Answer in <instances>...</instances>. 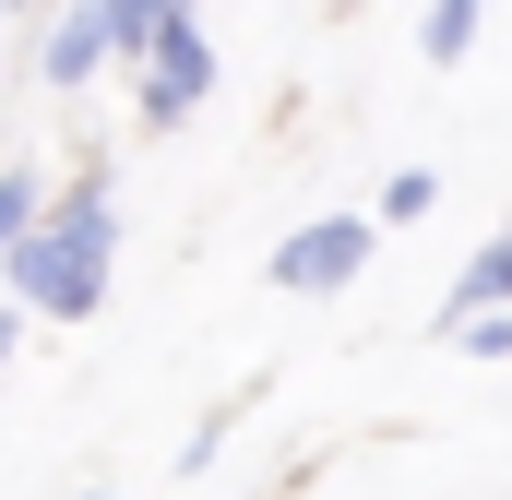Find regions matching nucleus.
<instances>
[{"instance_id": "1", "label": "nucleus", "mask_w": 512, "mask_h": 500, "mask_svg": "<svg viewBox=\"0 0 512 500\" xmlns=\"http://www.w3.org/2000/svg\"><path fill=\"white\" fill-rule=\"evenodd\" d=\"M0 274H12V298L36 322H96L108 274H120V203H108V179H72L60 203H36V227L12 239Z\"/></svg>"}, {"instance_id": "2", "label": "nucleus", "mask_w": 512, "mask_h": 500, "mask_svg": "<svg viewBox=\"0 0 512 500\" xmlns=\"http://www.w3.org/2000/svg\"><path fill=\"white\" fill-rule=\"evenodd\" d=\"M203 96H215V36H203V12H167V0H155V48H143V120L179 131Z\"/></svg>"}, {"instance_id": "3", "label": "nucleus", "mask_w": 512, "mask_h": 500, "mask_svg": "<svg viewBox=\"0 0 512 500\" xmlns=\"http://www.w3.org/2000/svg\"><path fill=\"white\" fill-rule=\"evenodd\" d=\"M346 274H370V215H310L298 239H274V286L298 298H334Z\"/></svg>"}, {"instance_id": "4", "label": "nucleus", "mask_w": 512, "mask_h": 500, "mask_svg": "<svg viewBox=\"0 0 512 500\" xmlns=\"http://www.w3.org/2000/svg\"><path fill=\"white\" fill-rule=\"evenodd\" d=\"M501 310H512V227L477 250L465 274H453V298H441V334H465V322H501Z\"/></svg>"}, {"instance_id": "5", "label": "nucleus", "mask_w": 512, "mask_h": 500, "mask_svg": "<svg viewBox=\"0 0 512 500\" xmlns=\"http://www.w3.org/2000/svg\"><path fill=\"white\" fill-rule=\"evenodd\" d=\"M477 36H489V12H477V0H441V12L417 24V48H429V60H465Z\"/></svg>"}, {"instance_id": "6", "label": "nucleus", "mask_w": 512, "mask_h": 500, "mask_svg": "<svg viewBox=\"0 0 512 500\" xmlns=\"http://www.w3.org/2000/svg\"><path fill=\"white\" fill-rule=\"evenodd\" d=\"M429 203H441V179H429V167H405V179H393V191H382V215H393V227H417Z\"/></svg>"}, {"instance_id": "7", "label": "nucleus", "mask_w": 512, "mask_h": 500, "mask_svg": "<svg viewBox=\"0 0 512 500\" xmlns=\"http://www.w3.org/2000/svg\"><path fill=\"white\" fill-rule=\"evenodd\" d=\"M24 227H36V179H0V262H12Z\"/></svg>"}, {"instance_id": "8", "label": "nucleus", "mask_w": 512, "mask_h": 500, "mask_svg": "<svg viewBox=\"0 0 512 500\" xmlns=\"http://www.w3.org/2000/svg\"><path fill=\"white\" fill-rule=\"evenodd\" d=\"M12 334H24V310H0V358H12Z\"/></svg>"}, {"instance_id": "9", "label": "nucleus", "mask_w": 512, "mask_h": 500, "mask_svg": "<svg viewBox=\"0 0 512 500\" xmlns=\"http://www.w3.org/2000/svg\"><path fill=\"white\" fill-rule=\"evenodd\" d=\"M84 500H108V489H84Z\"/></svg>"}]
</instances>
